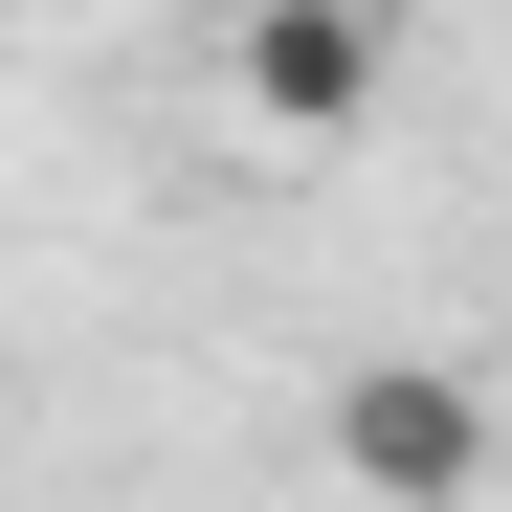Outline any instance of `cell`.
I'll return each instance as SVG.
<instances>
[{"instance_id":"1","label":"cell","mask_w":512,"mask_h":512,"mask_svg":"<svg viewBox=\"0 0 512 512\" xmlns=\"http://www.w3.org/2000/svg\"><path fill=\"white\" fill-rule=\"evenodd\" d=\"M334 490L357 512H468L490 490V379L468 357H357L334 379Z\"/></svg>"},{"instance_id":"2","label":"cell","mask_w":512,"mask_h":512,"mask_svg":"<svg viewBox=\"0 0 512 512\" xmlns=\"http://www.w3.org/2000/svg\"><path fill=\"white\" fill-rule=\"evenodd\" d=\"M379 0H245V23H223V90L245 112H268V134H379Z\"/></svg>"}]
</instances>
